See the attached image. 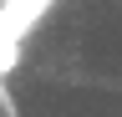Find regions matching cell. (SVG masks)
<instances>
[{"label":"cell","mask_w":122,"mask_h":117,"mask_svg":"<svg viewBox=\"0 0 122 117\" xmlns=\"http://www.w3.org/2000/svg\"><path fill=\"white\" fill-rule=\"evenodd\" d=\"M46 5L51 0H5V10H0V71H15V61H20V36L30 31V20Z\"/></svg>","instance_id":"6da1fadb"},{"label":"cell","mask_w":122,"mask_h":117,"mask_svg":"<svg viewBox=\"0 0 122 117\" xmlns=\"http://www.w3.org/2000/svg\"><path fill=\"white\" fill-rule=\"evenodd\" d=\"M0 10H5V0H0Z\"/></svg>","instance_id":"7a4b0ae2"}]
</instances>
